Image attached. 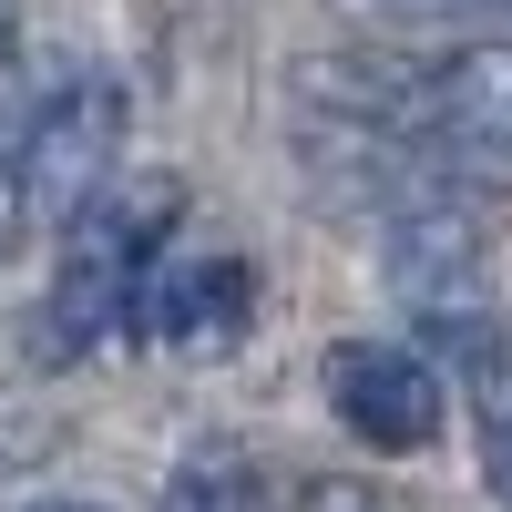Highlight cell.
<instances>
[{
    "mask_svg": "<svg viewBox=\"0 0 512 512\" xmlns=\"http://www.w3.org/2000/svg\"><path fill=\"white\" fill-rule=\"evenodd\" d=\"M267 512H400L390 492H369V482H297L287 502H267Z\"/></svg>",
    "mask_w": 512,
    "mask_h": 512,
    "instance_id": "obj_6",
    "label": "cell"
},
{
    "mask_svg": "<svg viewBox=\"0 0 512 512\" xmlns=\"http://www.w3.org/2000/svg\"><path fill=\"white\" fill-rule=\"evenodd\" d=\"M400 11H482V0H400Z\"/></svg>",
    "mask_w": 512,
    "mask_h": 512,
    "instance_id": "obj_10",
    "label": "cell"
},
{
    "mask_svg": "<svg viewBox=\"0 0 512 512\" xmlns=\"http://www.w3.org/2000/svg\"><path fill=\"white\" fill-rule=\"evenodd\" d=\"M185 512H267V502H256V482H246V472H226V461H205V472L185 482Z\"/></svg>",
    "mask_w": 512,
    "mask_h": 512,
    "instance_id": "obj_7",
    "label": "cell"
},
{
    "mask_svg": "<svg viewBox=\"0 0 512 512\" xmlns=\"http://www.w3.org/2000/svg\"><path fill=\"white\" fill-rule=\"evenodd\" d=\"M318 390L338 410V431L369 441V451H431L441 441V369L420 338H338V349L318 359Z\"/></svg>",
    "mask_w": 512,
    "mask_h": 512,
    "instance_id": "obj_3",
    "label": "cell"
},
{
    "mask_svg": "<svg viewBox=\"0 0 512 512\" xmlns=\"http://www.w3.org/2000/svg\"><path fill=\"white\" fill-rule=\"evenodd\" d=\"M113 164H123V82H103V72H72L52 103H31L21 144H11L21 216H52V226H72L82 205H103Z\"/></svg>",
    "mask_w": 512,
    "mask_h": 512,
    "instance_id": "obj_2",
    "label": "cell"
},
{
    "mask_svg": "<svg viewBox=\"0 0 512 512\" xmlns=\"http://www.w3.org/2000/svg\"><path fill=\"white\" fill-rule=\"evenodd\" d=\"M11 41H21V0H0V52H11Z\"/></svg>",
    "mask_w": 512,
    "mask_h": 512,
    "instance_id": "obj_9",
    "label": "cell"
},
{
    "mask_svg": "<svg viewBox=\"0 0 512 512\" xmlns=\"http://www.w3.org/2000/svg\"><path fill=\"white\" fill-rule=\"evenodd\" d=\"M21 512H103V502H21Z\"/></svg>",
    "mask_w": 512,
    "mask_h": 512,
    "instance_id": "obj_11",
    "label": "cell"
},
{
    "mask_svg": "<svg viewBox=\"0 0 512 512\" xmlns=\"http://www.w3.org/2000/svg\"><path fill=\"white\" fill-rule=\"evenodd\" d=\"M482 482H492L502 512H512V410H492V431H482Z\"/></svg>",
    "mask_w": 512,
    "mask_h": 512,
    "instance_id": "obj_8",
    "label": "cell"
},
{
    "mask_svg": "<svg viewBox=\"0 0 512 512\" xmlns=\"http://www.w3.org/2000/svg\"><path fill=\"white\" fill-rule=\"evenodd\" d=\"M410 123L461 154H512V41H472L410 82Z\"/></svg>",
    "mask_w": 512,
    "mask_h": 512,
    "instance_id": "obj_5",
    "label": "cell"
},
{
    "mask_svg": "<svg viewBox=\"0 0 512 512\" xmlns=\"http://www.w3.org/2000/svg\"><path fill=\"white\" fill-rule=\"evenodd\" d=\"M185 216V195L175 185H154V195H103V205H82L72 236H62V267H52V297H41V349L52 359H93L113 328H134V287L154 267V246L175 236Z\"/></svg>",
    "mask_w": 512,
    "mask_h": 512,
    "instance_id": "obj_1",
    "label": "cell"
},
{
    "mask_svg": "<svg viewBox=\"0 0 512 512\" xmlns=\"http://www.w3.org/2000/svg\"><path fill=\"white\" fill-rule=\"evenodd\" d=\"M134 328L175 359H226L236 338L256 328V267L236 246H154V267L134 287Z\"/></svg>",
    "mask_w": 512,
    "mask_h": 512,
    "instance_id": "obj_4",
    "label": "cell"
}]
</instances>
